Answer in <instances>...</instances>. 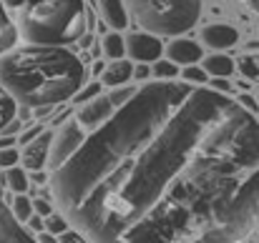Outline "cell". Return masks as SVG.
Returning a JSON list of instances; mask_svg holds the SVG:
<instances>
[{"label":"cell","instance_id":"1","mask_svg":"<svg viewBox=\"0 0 259 243\" xmlns=\"http://www.w3.org/2000/svg\"><path fill=\"white\" fill-rule=\"evenodd\" d=\"M46 170L91 243H247L259 228V120L206 85L146 83L101 123L71 115Z\"/></svg>","mask_w":259,"mask_h":243},{"label":"cell","instance_id":"2","mask_svg":"<svg viewBox=\"0 0 259 243\" xmlns=\"http://www.w3.org/2000/svg\"><path fill=\"white\" fill-rule=\"evenodd\" d=\"M86 81L81 58L66 45H13L0 55V88L28 110L71 100Z\"/></svg>","mask_w":259,"mask_h":243},{"label":"cell","instance_id":"3","mask_svg":"<svg viewBox=\"0 0 259 243\" xmlns=\"http://www.w3.org/2000/svg\"><path fill=\"white\" fill-rule=\"evenodd\" d=\"M18 38L30 45H71L88 30L83 0H35L20 8Z\"/></svg>","mask_w":259,"mask_h":243},{"label":"cell","instance_id":"4","mask_svg":"<svg viewBox=\"0 0 259 243\" xmlns=\"http://www.w3.org/2000/svg\"><path fill=\"white\" fill-rule=\"evenodd\" d=\"M136 23L154 35H181L201 15V0H126Z\"/></svg>","mask_w":259,"mask_h":243},{"label":"cell","instance_id":"5","mask_svg":"<svg viewBox=\"0 0 259 243\" xmlns=\"http://www.w3.org/2000/svg\"><path fill=\"white\" fill-rule=\"evenodd\" d=\"M123 48L126 55L136 63H154L164 53V45L154 33H131L128 38H123Z\"/></svg>","mask_w":259,"mask_h":243},{"label":"cell","instance_id":"6","mask_svg":"<svg viewBox=\"0 0 259 243\" xmlns=\"http://www.w3.org/2000/svg\"><path fill=\"white\" fill-rule=\"evenodd\" d=\"M51 143H53V131L46 128L43 133H38L30 143L23 146L20 151V163L25 170H43L48 163V153H51Z\"/></svg>","mask_w":259,"mask_h":243},{"label":"cell","instance_id":"7","mask_svg":"<svg viewBox=\"0 0 259 243\" xmlns=\"http://www.w3.org/2000/svg\"><path fill=\"white\" fill-rule=\"evenodd\" d=\"M0 243H38L35 236L13 218L5 196L0 193Z\"/></svg>","mask_w":259,"mask_h":243},{"label":"cell","instance_id":"8","mask_svg":"<svg viewBox=\"0 0 259 243\" xmlns=\"http://www.w3.org/2000/svg\"><path fill=\"white\" fill-rule=\"evenodd\" d=\"M164 50H166L169 60L176 63V66H194V63H199V60L204 58L201 45L194 43V40H189V38H176Z\"/></svg>","mask_w":259,"mask_h":243},{"label":"cell","instance_id":"9","mask_svg":"<svg viewBox=\"0 0 259 243\" xmlns=\"http://www.w3.org/2000/svg\"><path fill=\"white\" fill-rule=\"evenodd\" d=\"M201 40L206 45H211L214 50H227V48L237 45L239 33H237V28H232L227 23H214V25H206L201 30Z\"/></svg>","mask_w":259,"mask_h":243},{"label":"cell","instance_id":"10","mask_svg":"<svg viewBox=\"0 0 259 243\" xmlns=\"http://www.w3.org/2000/svg\"><path fill=\"white\" fill-rule=\"evenodd\" d=\"M98 8H101L103 23L111 25L113 30H123L128 25V13H126L123 0H98Z\"/></svg>","mask_w":259,"mask_h":243},{"label":"cell","instance_id":"11","mask_svg":"<svg viewBox=\"0 0 259 243\" xmlns=\"http://www.w3.org/2000/svg\"><path fill=\"white\" fill-rule=\"evenodd\" d=\"M131 76H134V66H131L126 58H118V60H113V63H108V66L103 68V73H101V83H103V85L116 88V85L128 83Z\"/></svg>","mask_w":259,"mask_h":243},{"label":"cell","instance_id":"12","mask_svg":"<svg viewBox=\"0 0 259 243\" xmlns=\"http://www.w3.org/2000/svg\"><path fill=\"white\" fill-rule=\"evenodd\" d=\"M201 60H204L201 63L204 73L211 76V78H229L234 73V60L229 55H224V53H214V55H206Z\"/></svg>","mask_w":259,"mask_h":243},{"label":"cell","instance_id":"13","mask_svg":"<svg viewBox=\"0 0 259 243\" xmlns=\"http://www.w3.org/2000/svg\"><path fill=\"white\" fill-rule=\"evenodd\" d=\"M0 183L8 186L10 193H25L30 188V180H28V170L23 165H13V168H5V173L0 175Z\"/></svg>","mask_w":259,"mask_h":243},{"label":"cell","instance_id":"14","mask_svg":"<svg viewBox=\"0 0 259 243\" xmlns=\"http://www.w3.org/2000/svg\"><path fill=\"white\" fill-rule=\"evenodd\" d=\"M15 43H18V28H15V23L10 20L8 10L0 3V55L5 50H10Z\"/></svg>","mask_w":259,"mask_h":243},{"label":"cell","instance_id":"15","mask_svg":"<svg viewBox=\"0 0 259 243\" xmlns=\"http://www.w3.org/2000/svg\"><path fill=\"white\" fill-rule=\"evenodd\" d=\"M8 208L18 223H25L33 216V198H28L25 193H13L8 198Z\"/></svg>","mask_w":259,"mask_h":243},{"label":"cell","instance_id":"16","mask_svg":"<svg viewBox=\"0 0 259 243\" xmlns=\"http://www.w3.org/2000/svg\"><path fill=\"white\" fill-rule=\"evenodd\" d=\"M101 48H103V55H106V58H111V60H118V58H123V55H126L123 38L118 35V30H111V33H106V35H103V43H101Z\"/></svg>","mask_w":259,"mask_h":243},{"label":"cell","instance_id":"17","mask_svg":"<svg viewBox=\"0 0 259 243\" xmlns=\"http://www.w3.org/2000/svg\"><path fill=\"white\" fill-rule=\"evenodd\" d=\"M15 113H18V103L0 88V133H3V128L15 118Z\"/></svg>","mask_w":259,"mask_h":243},{"label":"cell","instance_id":"18","mask_svg":"<svg viewBox=\"0 0 259 243\" xmlns=\"http://www.w3.org/2000/svg\"><path fill=\"white\" fill-rule=\"evenodd\" d=\"M71 228V223L63 218V213H58V211H53L51 216H46L43 218V231H48V233H53V236H61L63 231H68Z\"/></svg>","mask_w":259,"mask_h":243},{"label":"cell","instance_id":"19","mask_svg":"<svg viewBox=\"0 0 259 243\" xmlns=\"http://www.w3.org/2000/svg\"><path fill=\"white\" fill-rule=\"evenodd\" d=\"M151 73H154V78L156 81H174L176 78V73H179V66L171 63V60H154V68H151Z\"/></svg>","mask_w":259,"mask_h":243},{"label":"cell","instance_id":"20","mask_svg":"<svg viewBox=\"0 0 259 243\" xmlns=\"http://www.w3.org/2000/svg\"><path fill=\"white\" fill-rule=\"evenodd\" d=\"M237 68H239V73H242L247 81H257L259 78V63L257 60H252L249 55H242L239 63H237Z\"/></svg>","mask_w":259,"mask_h":243},{"label":"cell","instance_id":"21","mask_svg":"<svg viewBox=\"0 0 259 243\" xmlns=\"http://www.w3.org/2000/svg\"><path fill=\"white\" fill-rule=\"evenodd\" d=\"M181 78L186 83H194V85H204V83L209 81V76L204 73V68H196V63H194V66H184Z\"/></svg>","mask_w":259,"mask_h":243},{"label":"cell","instance_id":"22","mask_svg":"<svg viewBox=\"0 0 259 243\" xmlns=\"http://www.w3.org/2000/svg\"><path fill=\"white\" fill-rule=\"evenodd\" d=\"M20 163V151L15 146L10 148H0V168H13Z\"/></svg>","mask_w":259,"mask_h":243},{"label":"cell","instance_id":"23","mask_svg":"<svg viewBox=\"0 0 259 243\" xmlns=\"http://www.w3.org/2000/svg\"><path fill=\"white\" fill-rule=\"evenodd\" d=\"M53 211H56V206H53L51 198H46V196H43V198H33V213H38V216L46 218V216H51Z\"/></svg>","mask_w":259,"mask_h":243},{"label":"cell","instance_id":"24","mask_svg":"<svg viewBox=\"0 0 259 243\" xmlns=\"http://www.w3.org/2000/svg\"><path fill=\"white\" fill-rule=\"evenodd\" d=\"M58 243H91V241H88L83 233H78L76 228H68V231H63L58 236Z\"/></svg>","mask_w":259,"mask_h":243},{"label":"cell","instance_id":"25","mask_svg":"<svg viewBox=\"0 0 259 243\" xmlns=\"http://www.w3.org/2000/svg\"><path fill=\"white\" fill-rule=\"evenodd\" d=\"M43 131H46V126H43V123H35V126H33L30 131H25V133H23V136L18 138V143H23V146H25V143H30V141H33V138H35L38 133H43Z\"/></svg>","mask_w":259,"mask_h":243},{"label":"cell","instance_id":"26","mask_svg":"<svg viewBox=\"0 0 259 243\" xmlns=\"http://www.w3.org/2000/svg\"><path fill=\"white\" fill-rule=\"evenodd\" d=\"M23 226H25V228H28L30 233H40V231H43V216L33 213V216H30V218H28V221H25Z\"/></svg>","mask_w":259,"mask_h":243},{"label":"cell","instance_id":"27","mask_svg":"<svg viewBox=\"0 0 259 243\" xmlns=\"http://www.w3.org/2000/svg\"><path fill=\"white\" fill-rule=\"evenodd\" d=\"M28 180L35 183V186H46L48 183V170H28Z\"/></svg>","mask_w":259,"mask_h":243},{"label":"cell","instance_id":"28","mask_svg":"<svg viewBox=\"0 0 259 243\" xmlns=\"http://www.w3.org/2000/svg\"><path fill=\"white\" fill-rule=\"evenodd\" d=\"M237 103H239L242 108H247L249 113H257L259 110V103L252 98V95H247V93H244V95H239V100H237Z\"/></svg>","mask_w":259,"mask_h":243},{"label":"cell","instance_id":"29","mask_svg":"<svg viewBox=\"0 0 259 243\" xmlns=\"http://www.w3.org/2000/svg\"><path fill=\"white\" fill-rule=\"evenodd\" d=\"M209 88H211V90H217V93H224V95H227V93L232 90V83L227 81V78H214Z\"/></svg>","mask_w":259,"mask_h":243},{"label":"cell","instance_id":"30","mask_svg":"<svg viewBox=\"0 0 259 243\" xmlns=\"http://www.w3.org/2000/svg\"><path fill=\"white\" fill-rule=\"evenodd\" d=\"M35 241L38 243H58V236H53V233H48V231H40V233H35Z\"/></svg>","mask_w":259,"mask_h":243},{"label":"cell","instance_id":"31","mask_svg":"<svg viewBox=\"0 0 259 243\" xmlns=\"http://www.w3.org/2000/svg\"><path fill=\"white\" fill-rule=\"evenodd\" d=\"M149 73H151V71H149V66H146V63H141V66H136V71H134V76H136L139 81H144V78H149Z\"/></svg>","mask_w":259,"mask_h":243},{"label":"cell","instance_id":"32","mask_svg":"<svg viewBox=\"0 0 259 243\" xmlns=\"http://www.w3.org/2000/svg\"><path fill=\"white\" fill-rule=\"evenodd\" d=\"M15 143H18L15 136H0V148H10V146H15Z\"/></svg>","mask_w":259,"mask_h":243},{"label":"cell","instance_id":"33","mask_svg":"<svg viewBox=\"0 0 259 243\" xmlns=\"http://www.w3.org/2000/svg\"><path fill=\"white\" fill-rule=\"evenodd\" d=\"M242 3H244L252 13H257V15H259V0H242Z\"/></svg>","mask_w":259,"mask_h":243},{"label":"cell","instance_id":"34","mask_svg":"<svg viewBox=\"0 0 259 243\" xmlns=\"http://www.w3.org/2000/svg\"><path fill=\"white\" fill-rule=\"evenodd\" d=\"M3 3H5V5H10V8H23V3H25V0H3Z\"/></svg>","mask_w":259,"mask_h":243},{"label":"cell","instance_id":"35","mask_svg":"<svg viewBox=\"0 0 259 243\" xmlns=\"http://www.w3.org/2000/svg\"><path fill=\"white\" fill-rule=\"evenodd\" d=\"M25 3H35V0H25Z\"/></svg>","mask_w":259,"mask_h":243},{"label":"cell","instance_id":"36","mask_svg":"<svg viewBox=\"0 0 259 243\" xmlns=\"http://www.w3.org/2000/svg\"><path fill=\"white\" fill-rule=\"evenodd\" d=\"M257 103H259V95H257Z\"/></svg>","mask_w":259,"mask_h":243}]
</instances>
